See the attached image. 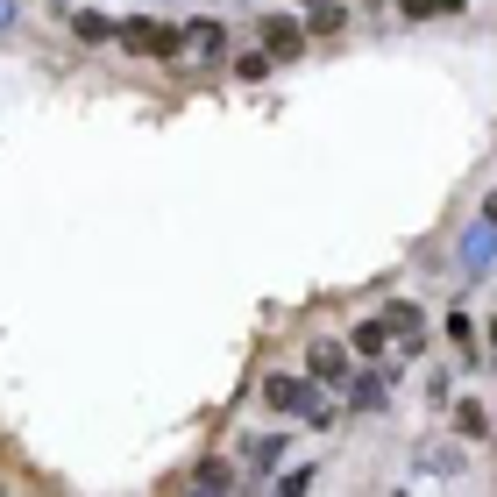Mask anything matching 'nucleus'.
<instances>
[{
	"label": "nucleus",
	"mask_w": 497,
	"mask_h": 497,
	"mask_svg": "<svg viewBox=\"0 0 497 497\" xmlns=\"http://www.w3.org/2000/svg\"><path fill=\"white\" fill-rule=\"evenodd\" d=\"M121 43H128V50H150V57H178V50H185V36H178V29H157V21H128Z\"/></svg>",
	"instance_id": "f257e3e1"
},
{
	"label": "nucleus",
	"mask_w": 497,
	"mask_h": 497,
	"mask_svg": "<svg viewBox=\"0 0 497 497\" xmlns=\"http://www.w3.org/2000/svg\"><path fill=\"white\" fill-rule=\"evenodd\" d=\"M263 398H270V412H285V419H298V412H320V405H313V384H298V377H270V384H263Z\"/></svg>",
	"instance_id": "f03ea898"
},
{
	"label": "nucleus",
	"mask_w": 497,
	"mask_h": 497,
	"mask_svg": "<svg viewBox=\"0 0 497 497\" xmlns=\"http://www.w3.org/2000/svg\"><path fill=\"white\" fill-rule=\"evenodd\" d=\"M263 43H270L278 57H292L298 43H305V29H298V21H285V14H270V21H263Z\"/></svg>",
	"instance_id": "7ed1b4c3"
},
{
	"label": "nucleus",
	"mask_w": 497,
	"mask_h": 497,
	"mask_svg": "<svg viewBox=\"0 0 497 497\" xmlns=\"http://www.w3.org/2000/svg\"><path fill=\"white\" fill-rule=\"evenodd\" d=\"M185 50H193V64L220 57V21H193V29H185Z\"/></svg>",
	"instance_id": "20e7f679"
},
{
	"label": "nucleus",
	"mask_w": 497,
	"mask_h": 497,
	"mask_svg": "<svg viewBox=\"0 0 497 497\" xmlns=\"http://www.w3.org/2000/svg\"><path fill=\"white\" fill-rule=\"evenodd\" d=\"M384 348H391V327H384V320H363V327H356V356H370V363H377Z\"/></svg>",
	"instance_id": "39448f33"
},
{
	"label": "nucleus",
	"mask_w": 497,
	"mask_h": 497,
	"mask_svg": "<svg viewBox=\"0 0 497 497\" xmlns=\"http://www.w3.org/2000/svg\"><path fill=\"white\" fill-rule=\"evenodd\" d=\"M313 377H327V384H334V377H348V356H341L334 341H320V348H313Z\"/></svg>",
	"instance_id": "423d86ee"
},
{
	"label": "nucleus",
	"mask_w": 497,
	"mask_h": 497,
	"mask_svg": "<svg viewBox=\"0 0 497 497\" xmlns=\"http://www.w3.org/2000/svg\"><path fill=\"white\" fill-rule=\"evenodd\" d=\"M384 327H391V334H419V305H391Z\"/></svg>",
	"instance_id": "0eeeda50"
},
{
	"label": "nucleus",
	"mask_w": 497,
	"mask_h": 497,
	"mask_svg": "<svg viewBox=\"0 0 497 497\" xmlns=\"http://www.w3.org/2000/svg\"><path fill=\"white\" fill-rule=\"evenodd\" d=\"M455 419H462V433H476V441H484V433H491V419H484V405H462V412H455Z\"/></svg>",
	"instance_id": "6e6552de"
},
{
	"label": "nucleus",
	"mask_w": 497,
	"mask_h": 497,
	"mask_svg": "<svg viewBox=\"0 0 497 497\" xmlns=\"http://www.w3.org/2000/svg\"><path fill=\"white\" fill-rule=\"evenodd\" d=\"M455 0H405V14H448Z\"/></svg>",
	"instance_id": "1a4fd4ad"
}]
</instances>
